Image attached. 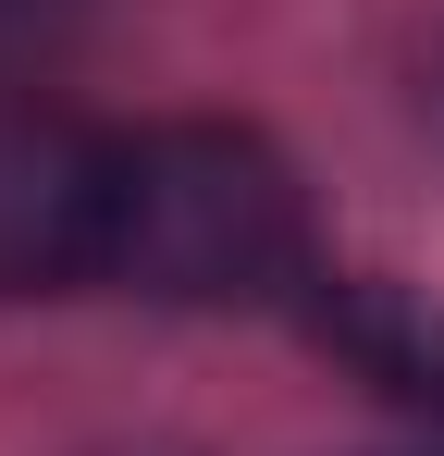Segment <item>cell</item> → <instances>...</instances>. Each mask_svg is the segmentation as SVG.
Returning <instances> with one entry per match:
<instances>
[{
    "mask_svg": "<svg viewBox=\"0 0 444 456\" xmlns=\"http://www.w3.org/2000/svg\"><path fill=\"white\" fill-rule=\"evenodd\" d=\"M308 321H321V346L358 382H382L407 419H432V444H444V308L395 297V284H333V272H321Z\"/></svg>",
    "mask_w": 444,
    "mask_h": 456,
    "instance_id": "3957f363",
    "label": "cell"
},
{
    "mask_svg": "<svg viewBox=\"0 0 444 456\" xmlns=\"http://www.w3.org/2000/svg\"><path fill=\"white\" fill-rule=\"evenodd\" d=\"M99 210H111V136L37 86H0V297L99 284Z\"/></svg>",
    "mask_w": 444,
    "mask_h": 456,
    "instance_id": "7a4b0ae2",
    "label": "cell"
},
{
    "mask_svg": "<svg viewBox=\"0 0 444 456\" xmlns=\"http://www.w3.org/2000/svg\"><path fill=\"white\" fill-rule=\"evenodd\" d=\"M99 12H111V0H0V86L50 75V62H62Z\"/></svg>",
    "mask_w": 444,
    "mask_h": 456,
    "instance_id": "277c9868",
    "label": "cell"
},
{
    "mask_svg": "<svg viewBox=\"0 0 444 456\" xmlns=\"http://www.w3.org/2000/svg\"><path fill=\"white\" fill-rule=\"evenodd\" d=\"M99 284L160 308H272L321 284L308 185L247 124H148L111 136V210H99Z\"/></svg>",
    "mask_w": 444,
    "mask_h": 456,
    "instance_id": "6da1fadb",
    "label": "cell"
},
{
    "mask_svg": "<svg viewBox=\"0 0 444 456\" xmlns=\"http://www.w3.org/2000/svg\"><path fill=\"white\" fill-rule=\"evenodd\" d=\"M432 456H444V444H432Z\"/></svg>",
    "mask_w": 444,
    "mask_h": 456,
    "instance_id": "5b68a950",
    "label": "cell"
}]
</instances>
